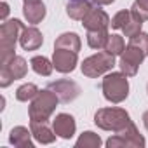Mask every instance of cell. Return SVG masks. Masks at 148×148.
<instances>
[{"label": "cell", "mask_w": 148, "mask_h": 148, "mask_svg": "<svg viewBox=\"0 0 148 148\" xmlns=\"http://www.w3.org/2000/svg\"><path fill=\"white\" fill-rule=\"evenodd\" d=\"M91 9H92V7H91V2H89V0H71V2L68 4V7H66V12H68V16H70L71 19L82 21V19L87 16V12H89Z\"/></svg>", "instance_id": "2e32d148"}, {"label": "cell", "mask_w": 148, "mask_h": 148, "mask_svg": "<svg viewBox=\"0 0 148 148\" xmlns=\"http://www.w3.org/2000/svg\"><path fill=\"white\" fill-rule=\"evenodd\" d=\"M61 103H70L73 101L79 94H80V87L73 82V80H58V82H51L49 87Z\"/></svg>", "instance_id": "9c48e42d"}, {"label": "cell", "mask_w": 148, "mask_h": 148, "mask_svg": "<svg viewBox=\"0 0 148 148\" xmlns=\"http://www.w3.org/2000/svg\"><path fill=\"white\" fill-rule=\"evenodd\" d=\"M19 42H21V47L25 51H35V49H38L42 45L44 37H42V33L35 26H28V28H23Z\"/></svg>", "instance_id": "4fadbf2b"}, {"label": "cell", "mask_w": 148, "mask_h": 148, "mask_svg": "<svg viewBox=\"0 0 148 148\" xmlns=\"http://www.w3.org/2000/svg\"><path fill=\"white\" fill-rule=\"evenodd\" d=\"M112 2L113 0H91V4H94V5H108Z\"/></svg>", "instance_id": "83f0119b"}, {"label": "cell", "mask_w": 148, "mask_h": 148, "mask_svg": "<svg viewBox=\"0 0 148 148\" xmlns=\"http://www.w3.org/2000/svg\"><path fill=\"white\" fill-rule=\"evenodd\" d=\"M54 49H68V51H80V38L77 33H63L58 37Z\"/></svg>", "instance_id": "e0dca14e"}, {"label": "cell", "mask_w": 148, "mask_h": 148, "mask_svg": "<svg viewBox=\"0 0 148 148\" xmlns=\"http://www.w3.org/2000/svg\"><path fill=\"white\" fill-rule=\"evenodd\" d=\"M37 94H38V87H37L35 84H25V86H21V87L16 91L18 101H30V99H33Z\"/></svg>", "instance_id": "7402d4cb"}, {"label": "cell", "mask_w": 148, "mask_h": 148, "mask_svg": "<svg viewBox=\"0 0 148 148\" xmlns=\"http://www.w3.org/2000/svg\"><path fill=\"white\" fill-rule=\"evenodd\" d=\"M7 14H9V5L4 2V4H2V19H5V16H7Z\"/></svg>", "instance_id": "f1b7e54d"}, {"label": "cell", "mask_w": 148, "mask_h": 148, "mask_svg": "<svg viewBox=\"0 0 148 148\" xmlns=\"http://www.w3.org/2000/svg\"><path fill=\"white\" fill-rule=\"evenodd\" d=\"M89 2H91V0H89Z\"/></svg>", "instance_id": "1f68e13d"}, {"label": "cell", "mask_w": 148, "mask_h": 148, "mask_svg": "<svg viewBox=\"0 0 148 148\" xmlns=\"http://www.w3.org/2000/svg\"><path fill=\"white\" fill-rule=\"evenodd\" d=\"M129 44L134 45V47H138L139 51H143L145 56H148V33H141L139 32L138 35H134V37L129 38Z\"/></svg>", "instance_id": "4316f807"}, {"label": "cell", "mask_w": 148, "mask_h": 148, "mask_svg": "<svg viewBox=\"0 0 148 148\" xmlns=\"http://www.w3.org/2000/svg\"><path fill=\"white\" fill-rule=\"evenodd\" d=\"M131 18H132V12H131V11H119V12L112 18V23H110V25H112V28H117V30H119V28H124V26L129 23Z\"/></svg>", "instance_id": "d4e9b609"}, {"label": "cell", "mask_w": 148, "mask_h": 148, "mask_svg": "<svg viewBox=\"0 0 148 148\" xmlns=\"http://www.w3.org/2000/svg\"><path fill=\"white\" fill-rule=\"evenodd\" d=\"M30 64H32L33 71H37L38 75H44V77H49L52 73V68H54V64L47 58H44V56H35L30 61Z\"/></svg>", "instance_id": "ffe728a7"}, {"label": "cell", "mask_w": 148, "mask_h": 148, "mask_svg": "<svg viewBox=\"0 0 148 148\" xmlns=\"http://www.w3.org/2000/svg\"><path fill=\"white\" fill-rule=\"evenodd\" d=\"M23 23L19 19H11L2 25V37H0V49H2V63L11 59L14 56L16 40L19 37V32H23Z\"/></svg>", "instance_id": "277c9868"}, {"label": "cell", "mask_w": 148, "mask_h": 148, "mask_svg": "<svg viewBox=\"0 0 148 148\" xmlns=\"http://www.w3.org/2000/svg\"><path fill=\"white\" fill-rule=\"evenodd\" d=\"M94 122L98 127H101L105 131L117 132L131 122V117L124 108H101L96 112Z\"/></svg>", "instance_id": "3957f363"}, {"label": "cell", "mask_w": 148, "mask_h": 148, "mask_svg": "<svg viewBox=\"0 0 148 148\" xmlns=\"http://www.w3.org/2000/svg\"><path fill=\"white\" fill-rule=\"evenodd\" d=\"M30 125H32V136L37 141L47 145L56 139V132H54V129H51L47 125V120L45 122H30Z\"/></svg>", "instance_id": "5bb4252c"}, {"label": "cell", "mask_w": 148, "mask_h": 148, "mask_svg": "<svg viewBox=\"0 0 148 148\" xmlns=\"http://www.w3.org/2000/svg\"><path fill=\"white\" fill-rule=\"evenodd\" d=\"M28 71V64L21 56H12L11 59H7L5 63H2V75H0V86L7 87L12 80L16 79H23Z\"/></svg>", "instance_id": "52a82bcc"}, {"label": "cell", "mask_w": 148, "mask_h": 148, "mask_svg": "<svg viewBox=\"0 0 148 148\" xmlns=\"http://www.w3.org/2000/svg\"><path fill=\"white\" fill-rule=\"evenodd\" d=\"M103 94L112 103H122L129 94V82L125 73H108L101 82Z\"/></svg>", "instance_id": "7a4b0ae2"}, {"label": "cell", "mask_w": 148, "mask_h": 148, "mask_svg": "<svg viewBox=\"0 0 148 148\" xmlns=\"http://www.w3.org/2000/svg\"><path fill=\"white\" fill-rule=\"evenodd\" d=\"M99 145H101L99 136L94 134V132H91V131L84 132V134L77 139V146H84V148H96V146H99Z\"/></svg>", "instance_id": "603a6c76"}, {"label": "cell", "mask_w": 148, "mask_h": 148, "mask_svg": "<svg viewBox=\"0 0 148 148\" xmlns=\"http://www.w3.org/2000/svg\"><path fill=\"white\" fill-rule=\"evenodd\" d=\"M25 18L28 19V23H40L45 16V5L40 2V0H37V2H25Z\"/></svg>", "instance_id": "9a60e30c"}, {"label": "cell", "mask_w": 148, "mask_h": 148, "mask_svg": "<svg viewBox=\"0 0 148 148\" xmlns=\"http://www.w3.org/2000/svg\"><path fill=\"white\" fill-rule=\"evenodd\" d=\"M82 25L86 26V30H106L110 25V18L103 9H91L87 12V16L82 19Z\"/></svg>", "instance_id": "7c38bea8"}, {"label": "cell", "mask_w": 148, "mask_h": 148, "mask_svg": "<svg viewBox=\"0 0 148 148\" xmlns=\"http://www.w3.org/2000/svg\"><path fill=\"white\" fill-rule=\"evenodd\" d=\"M58 101H59L58 96L51 89L38 91V94L33 98L32 106H30V112H28L30 113V120L32 122H45L52 115Z\"/></svg>", "instance_id": "6da1fadb"}, {"label": "cell", "mask_w": 148, "mask_h": 148, "mask_svg": "<svg viewBox=\"0 0 148 148\" xmlns=\"http://www.w3.org/2000/svg\"><path fill=\"white\" fill-rule=\"evenodd\" d=\"M113 66H115V56L103 51V52H98V54L87 58L82 63V73L86 77H98V75H103V73L110 71Z\"/></svg>", "instance_id": "5b68a950"}, {"label": "cell", "mask_w": 148, "mask_h": 148, "mask_svg": "<svg viewBox=\"0 0 148 148\" xmlns=\"http://www.w3.org/2000/svg\"><path fill=\"white\" fill-rule=\"evenodd\" d=\"M143 124H145V127H146V131H148V112L143 113Z\"/></svg>", "instance_id": "f546056e"}, {"label": "cell", "mask_w": 148, "mask_h": 148, "mask_svg": "<svg viewBox=\"0 0 148 148\" xmlns=\"http://www.w3.org/2000/svg\"><path fill=\"white\" fill-rule=\"evenodd\" d=\"M52 64L61 73L73 71L75 70V64H77V52L68 51V49H56L54 56H52Z\"/></svg>", "instance_id": "30bf717a"}, {"label": "cell", "mask_w": 148, "mask_h": 148, "mask_svg": "<svg viewBox=\"0 0 148 148\" xmlns=\"http://www.w3.org/2000/svg\"><path fill=\"white\" fill-rule=\"evenodd\" d=\"M143 59H145V52L139 51L138 47L127 44V47L120 54V68L127 77H132V75L138 73V68H139Z\"/></svg>", "instance_id": "ba28073f"}, {"label": "cell", "mask_w": 148, "mask_h": 148, "mask_svg": "<svg viewBox=\"0 0 148 148\" xmlns=\"http://www.w3.org/2000/svg\"><path fill=\"white\" fill-rule=\"evenodd\" d=\"M108 37L110 35L106 30H89L87 32V44L92 49H105Z\"/></svg>", "instance_id": "d6986e66"}, {"label": "cell", "mask_w": 148, "mask_h": 148, "mask_svg": "<svg viewBox=\"0 0 148 148\" xmlns=\"http://www.w3.org/2000/svg\"><path fill=\"white\" fill-rule=\"evenodd\" d=\"M52 129L59 138H71L75 134V119L68 113H59L56 115V119L52 120Z\"/></svg>", "instance_id": "8fae6325"}, {"label": "cell", "mask_w": 148, "mask_h": 148, "mask_svg": "<svg viewBox=\"0 0 148 148\" xmlns=\"http://www.w3.org/2000/svg\"><path fill=\"white\" fill-rule=\"evenodd\" d=\"M25 2H37V0H25Z\"/></svg>", "instance_id": "4dcf8cb0"}, {"label": "cell", "mask_w": 148, "mask_h": 148, "mask_svg": "<svg viewBox=\"0 0 148 148\" xmlns=\"http://www.w3.org/2000/svg\"><path fill=\"white\" fill-rule=\"evenodd\" d=\"M141 25H143V21L132 14V18L129 19V23H127L122 30H124L125 37H129V38H131V37H134V35H138V33L141 32Z\"/></svg>", "instance_id": "484cf974"}, {"label": "cell", "mask_w": 148, "mask_h": 148, "mask_svg": "<svg viewBox=\"0 0 148 148\" xmlns=\"http://www.w3.org/2000/svg\"><path fill=\"white\" fill-rule=\"evenodd\" d=\"M106 146L113 148V146H145V138L138 132L136 125L132 122H129L124 129L117 131L115 136H112L106 141Z\"/></svg>", "instance_id": "8992f818"}, {"label": "cell", "mask_w": 148, "mask_h": 148, "mask_svg": "<svg viewBox=\"0 0 148 148\" xmlns=\"http://www.w3.org/2000/svg\"><path fill=\"white\" fill-rule=\"evenodd\" d=\"M131 12L136 18H139L141 21H146L148 19V0H134Z\"/></svg>", "instance_id": "cb8c5ba5"}, {"label": "cell", "mask_w": 148, "mask_h": 148, "mask_svg": "<svg viewBox=\"0 0 148 148\" xmlns=\"http://www.w3.org/2000/svg\"><path fill=\"white\" fill-rule=\"evenodd\" d=\"M30 136H32V132L26 129V127H14L12 131H11V143L14 145V146H28V148H32L33 146V143H32V139H30Z\"/></svg>", "instance_id": "ac0fdd59"}, {"label": "cell", "mask_w": 148, "mask_h": 148, "mask_svg": "<svg viewBox=\"0 0 148 148\" xmlns=\"http://www.w3.org/2000/svg\"><path fill=\"white\" fill-rule=\"evenodd\" d=\"M124 49H125V44H124V38L120 35H110L108 37V42L105 45V51L106 52L117 56V54H122Z\"/></svg>", "instance_id": "44dd1931"}]
</instances>
